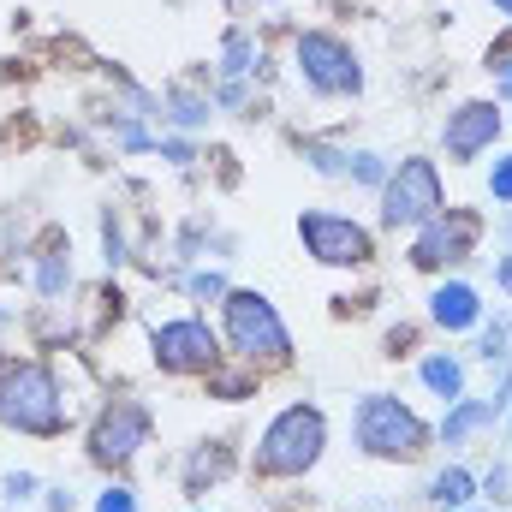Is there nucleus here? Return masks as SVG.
Listing matches in <instances>:
<instances>
[{
	"label": "nucleus",
	"mask_w": 512,
	"mask_h": 512,
	"mask_svg": "<svg viewBox=\"0 0 512 512\" xmlns=\"http://www.w3.org/2000/svg\"><path fill=\"white\" fill-rule=\"evenodd\" d=\"M0 423L24 435H60V387L42 364H6L0 370Z\"/></svg>",
	"instance_id": "nucleus-1"
},
{
	"label": "nucleus",
	"mask_w": 512,
	"mask_h": 512,
	"mask_svg": "<svg viewBox=\"0 0 512 512\" xmlns=\"http://www.w3.org/2000/svg\"><path fill=\"white\" fill-rule=\"evenodd\" d=\"M322 441H328V423L316 405H292L268 423L262 447H256V471L262 477H298L322 459Z\"/></svg>",
	"instance_id": "nucleus-2"
},
{
	"label": "nucleus",
	"mask_w": 512,
	"mask_h": 512,
	"mask_svg": "<svg viewBox=\"0 0 512 512\" xmlns=\"http://www.w3.org/2000/svg\"><path fill=\"white\" fill-rule=\"evenodd\" d=\"M358 441H364L376 459H417L423 441H429V429H423V417L405 411L399 399L370 393V399L358 405Z\"/></svg>",
	"instance_id": "nucleus-3"
},
{
	"label": "nucleus",
	"mask_w": 512,
	"mask_h": 512,
	"mask_svg": "<svg viewBox=\"0 0 512 512\" xmlns=\"http://www.w3.org/2000/svg\"><path fill=\"white\" fill-rule=\"evenodd\" d=\"M447 203H441V173L435 161H399V173L387 179L382 191V221L387 227H423L435 221Z\"/></svg>",
	"instance_id": "nucleus-4"
},
{
	"label": "nucleus",
	"mask_w": 512,
	"mask_h": 512,
	"mask_svg": "<svg viewBox=\"0 0 512 512\" xmlns=\"http://www.w3.org/2000/svg\"><path fill=\"white\" fill-rule=\"evenodd\" d=\"M227 334H233V346L245 352V358H286V328H280V316H274V304L262 298V292H227Z\"/></svg>",
	"instance_id": "nucleus-5"
},
{
	"label": "nucleus",
	"mask_w": 512,
	"mask_h": 512,
	"mask_svg": "<svg viewBox=\"0 0 512 512\" xmlns=\"http://www.w3.org/2000/svg\"><path fill=\"white\" fill-rule=\"evenodd\" d=\"M298 233H304V245L316 262H328V268H358V262H370V233L358 227V221H346V215H304L298 221Z\"/></svg>",
	"instance_id": "nucleus-6"
},
{
	"label": "nucleus",
	"mask_w": 512,
	"mask_h": 512,
	"mask_svg": "<svg viewBox=\"0 0 512 512\" xmlns=\"http://www.w3.org/2000/svg\"><path fill=\"white\" fill-rule=\"evenodd\" d=\"M477 233H483V221H477L471 209H441L435 221H423V233H417V245H411V262H417V268L459 262V256L477 245Z\"/></svg>",
	"instance_id": "nucleus-7"
},
{
	"label": "nucleus",
	"mask_w": 512,
	"mask_h": 512,
	"mask_svg": "<svg viewBox=\"0 0 512 512\" xmlns=\"http://www.w3.org/2000/svg\"><path fill=\"white\" fill-rule=\"evenodd\" d=\"M143 435H149V411L131 405V399H114L96 417V429H90V459L96 465H126L131 453L143 447Z\"/></svg>",
	"instance_id": "nucleus-8"
},
{
	"label": "nucleus",
	"mask_w": 512,
	"mask_h": 512,
	"mask_svg": "<svg viewBox=\"0 0 512 512\" xmlns=\"http://www.w3.org/2000/svg\"><path fill=\"white\" fill-rule=\"evenodd\" d=\"M298 66H304V78H310L316 90H328V96L358 90V60H352V48H346L340 36H322V30L298 36Z\"/></svg>",
	"instance_id": "nucleus-9"
},
{
	"label": "nucleus",
	"mask_w": 512,
	"mask_h": 512,
	"mask_svg": "<svg viewBox=\"0 0 512 512\" xmlns=\"http://www.w3.org/2000/svg\"><path fill=\"white\" fill-rule=\"evenodd\" d=\"M215 358H221V346H215V334H209V322H167V328H155V364L161 370H173V376H191V370H215Z\"/></svg>",
	"instance_id": "nucleus-10"
},
{
	"label": "nucleus",
	"mask_w": 512,
	"mask_h": 512,
	"mask_svg": "<svg viewBox=\"0 0 512 512\" xmlns=\"http://www.w3.org/2000/svg\"><path fill=\"white\" fill-rule=\"evenodd\" d=\"M495 131H501V108L495 102H471V108H459L447 120V155L453 161H477L495 143Z\"/></svg>",
	"instance_id": "nucleus-11"
},
{
	"label": "nucleus",
	"mask_w": 512,
	"mask_h": 512,
	"mask_svg": "<svg viewBox=\"0 0 512 512\" xmlns=\"http://www.w3.org/2000/svg\"><path fill=\"white\" fill-rule=\"evenodd\" d=\"M477 310H483V304H477V292H471V286H441V292L429 298V316H435L447 334L471 328V322H477Z\"/></svg>",
	"instance_id": "nucleus-12"
},
{
	"label": "nucleus",
	"mask_w": 512,
	"mask_h": 512,
	"mask_svg": "<svg viewBox=\"0 0 512 512\" xmlns=\"http://www.w3.org/2000/svg\"><path fill=\"white\" fill-rule=\"evenodd\" d=\"M423 382L435 387V393H447V399H453L465 376H459V364H453V358H429V364H423Z\"/></svg>",
	"instance_id": "nucleus-13"
},
{
	"label": "nucleus",
	"mask_w": 512,
	"mask_h": 512,
	"mask_svg": "<svg viewBox=\"0 0 512 512\" xmlns=\"http://www.w3.org/2000/svg\"><path fill=\"white\" fill-rule=\"evenodd\" d=\"M435 501H441V507H459V501H471V477H465L459 465H453V471H441V477H435Z\"/></svg>",
	"instance_id": "nucleus-14"
},
{
	"label": "nucleus",
	"mask_w": 512,
	"mask_h": 512,
	"mask_svg": "<svg viewBox=\"0 0 512 512\" xmlns=\"http://www.w3.org/2000/svg\"><path fill=\"white\" fill-rule=\"evenodd\" d=\"M483 417H489V405H477V399H465V405H459V411L447 417V441H459V435H465L471 423H483Z\"/></svg>",
	"instance_id": "nucleus-15"
},
{
	"label": "nucleus",
	"mask_w": 512,
	"mask_h": 512,
	"mask_svg": "<svg viewBox=\"0 0 512 512\" xmlns=\"http://www.w3.org/2000/svg\"><path fill=\"white\" fill-rule=\"evenodd\" d=\"M489 191H495L501 203H512V155H507V161H495V173H489Z\"/></svg>",
	"instance_id": "nucleus-16"
},
{
	"label": "nucleus",
	"mask_w": 512,
	"mask_h": 512,
	"mask_svg": "<svg viewBox=\"0 0 512 512\" xmlns=\"http://www.w3.org/2000/svg\"><path fill=\"white\" fill-rule=\"evenodd\" d=\"M96 512H137V501H131V489H108V495L96 501Z\"/></svg>",
	"instance_id": "nucleus-17"
},
{
	"label": "nucleus",
	"mask_w": 512,
	"mask_h": 512,
	"mask_svg": "<svg viewBox=\"0 0 512 512\" xmlns=\"http://www.w3.org/2000/svg\"><path fill=\"white\" fill-rule=\"evenodd\" d=\"M501 90H507V96H512V60H507V72H501Z\"/></svg>",
	"instance_id": "nucleus-18"
},
{
	"label": "nucleus",
	"mask_w": 512,
	"mask_h": 512,
	"mask_svg": "<svg viewBox=\"0 0 512 512\" xmlns=\"http://www.w3.org/2000/svg\"><path fill=\"white\" fill-rule=\"evenodd\" d=\"M495 6H501V12H512V0H495Z\"/></svg>",
	"instance_id": "nucleus-19"
}]
</instances>
